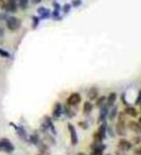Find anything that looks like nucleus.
<instances>
[{
    "mask_svg": "<svg viewBox=\"0 0 141 155\" xmlns=\"http://www.w3.org/2000/svg\"><path fill=\"white\" fill-rule=\"evenodd\" d=\"M0 55H1V56H4V57H9V56H10V54H9V53H8L6 51L1 50V48H0Z\"/></svg>",
    "mask_w": 141,
    "mask_h": 155,
    "instance_id": "a878e982",
    "label": "nucleus"
},
{
    "mask_svg": "<svg viewBox=\"0 0 141 155\" xmlns=\"http://www.w3.org/2000/svg\"><path fill=\"white\" fill-rule=\"evenodd\" d=\"M79 125L83 130H86L87 128H88V124H87L86 122H84V121H80V122H79Z\"/></svg>",
    "mask_w": 141,
    "mask_h": 155,
    "instance_id": "393cba45",
    "label": "nucleus"
},
{
    "mask_svg": "<svg viewBox=\"0 0 141 155\" xmlns=\"http://www.w3.org/2000/svg\"><path fill=\"white\" fill-rule=\"evenodd\" d=\"M3 37H4V30H3L1 27H0V42H1Z\"/></svg>",
    "mask_w": 141,
    "mask_h": 155,
    "instance_id": "7c9ffc66",
    "label": "nucleus"
},
{
    "mask_svg": "<svg viewBox=\"0 0 141 155\" xmlns=\"http://www.w3.org/2000/svg\"><path fill=\"white\" fill-rule=\"evenodd\" d=\"M76 155H86L85 153H82V152H80V153H79V154H76Z\"/></svg>",
    "mask_w": 141,
    "mask_h": 155,
    "instance_id": "58836bf2",
    "label": "nucleus"
},
{
    "mask_svg": "<svg viewBox=\"0 0 141 155\" xmlns=\"http://www.w3.org/2000/svg\"><path fill=\"white\" fill-rule=\"evenodd\" d=\"M96 107H98V108H101L104 103H105V100H106V97L105 96H101L100 98H97L96 99Z\"/></svg>",
    "mask_w": 141,
    "mask_h": 155,
    "instance_id": "a211bd4d",
    "label": "nucleus"
},
{
    "mask_svg": "<svg viewBox=\"0 0 141 155\" xmlns=\"http://www.w3.org/2000/svg\"><path fill=\"white\" fill-rule=\"evenodd\" d=\"M116 99H117V94L115 93V92H111V93L108 95V97L106 98V106L108 107V108H111L114 103H115V101Z\"/></svg>",
    "mask_w": 141,
    "mask_h": 155,
    "instance_id": "9d476101",
    "label": "nucleus"
},
{
    "mask_svg": "<svg viewBox=\"0 0 141 155\" xmlns=\"http://www.w3.org/2000/svg\"><path fill=\"white\" fill-rule=\"evenodd\" d=\"M108 132H109V135L111 136V137H114V134H113V132H112V129H111V127L108 128Z\"/></svg>",
    "mask_w": 141,
    "mask_h": 155,
    "instance_id": "473e14b6",
    "label": "nucleus"
},
{
    "mask_svg": "<svg viewBox=\"0 0 141 155\" xmlns=\"http://www.w3.org/2000/svg\"><path fill=\"white\" fill-rule=\"evenodd\" d=\"M69 9H70V6H69V4H66V7H65V11L68 12L69 11Z\"/></svg>",
    "mask_w": 141,
    "mask_h": 155,
    "instance_id": "c9c22d12",
    "label": "nucleus"
},
{
    "mask_svg": "<svg viewBox=\"0 0 141 155\" xmlns=\"http://www.w3.org/2000/svg\"><path fill=\"white\" fill-rule=\"evenodd\" d=\"M5 9L9 12H16L18 9V0H5Z\"/></svg>",
    "mask_w": 141,
    "mask_h": 155,
    "instance_id": "0eeeda50",
    "label": "nucleus"
},
{
    "mask_svg": "<svg viewBox=\"0 0 141 155\" xmlns=\"http://www.w3.org/2000/svg\"><path fill=\"white\" fill-rule=\"evenodd\" d=\"M135 155H141V150H140V148H137L136 150H135Z\"/></svg>",
    "mask_w": 141,
    "mask_h": 155,
    "instance_id": "72a5a7b5",
    "label": "nucleus"
},
{
    "mask_svg": "<svg viewBox=\"0 0 141 155\" xmlns=\"http://www.w3.org/2000/svg\"><path fill=\"white\" fill-rule=\"evenodd\" d=\"M116 155H126L125 154V151H123V150H121L118 148V150H116V152H115Z\"/></svg>",
    "mask_w": 141,
    "mask_h": 155,
    "instance_id": "c756f323",
    "label": "nucleus"
},
{
    "mask_svg": "<svg viewBox=\"0 0 141 155\" xmlns=\"http://www.w3.org/2000/svg\"><path fill=\"white\" fill-rule=\"evenodd\" d=\"M29 140H30V143H33V144H39L40 143V138H39V136L37 134H33L30 136V138H29Z\"/></svg>",
    "mask_w": 141,
    "mask_h": 155,
    "instance_id": "6ab92c4d",
    "label": "nucleus"
},
{
    "mask_svg": "<svg viewBox=\"0 0 141 155\" xmlns=\"http://www.w3.org/2000/svg\"><path fill=\"white\" fill-rule=\"evenodd\" d=\"M108 114V107L106 105H104L101 108V111H100V116H99V122H103L105 119L106 114Z\"/></svg>",
    "mask_w": 141,
    "mask_h": 155,
    "instance_id": "f8f14e48",
    "label": "nucleus"
},
{
    "mask_svg": "<svg viewBox=\"0 0 141 155\" xmlns=\"http://www.w3.org/2000/svg\"><path fill=\"white\" fill-rule=\"evenodd\" d=\"M0 8L5 9V0H0Z\"/></svg>",
    "mask_w": 141,
    "mask_h": 155,
    "instance_id": "2f4dec72",
    "label": "nucleus"
},
{
    "mask_svg": "<svg viewBox=\"0 0 141 155\" xmlns=\"http://www.w3.org/2000/svg\"><path fill=\"white\" fill-rule=\"evenodd\" d=\"M0 155H9L8 153H5V152H0Z\"/></svg>",
    "mask_w": 141,
    "mask_h": 155,
    "instance_id": "4c0bfd02",
    "label": "nucleus"
},
{
    "mask_svg": "<svg viewBox=\"0 0 141 155\" xmlns=\"http://www.w3.org/2000/svg\"><path fill=\"white\" fill-rule=\"evenodd\" d=\"M105 155H111V154H105Z\"/></svg>",
    "mask_w": 141,
    "mask_h": 155,
    "instance_id": "ea45409f",
    "label": "nucleus"
},
{
    "mask_svg": "<svg viewBox=\"0 0 141 155\" xmlns=\"http://www.w3.org/2000/svg\"><path fill=\"white\" fill-rule=\"evenodd\" d=\"M65 110V113L68 114V116H69V117H72V116H75V113H72V110L70 109V106L69 105H67L66 107H65V108H64Z\"/></svg>",
    "mask_w": 141,
    "mask_h": 155,
    "instance_id": "5701e85b",
    "label": "nucleus"
},
{
    "mask_svg": "<svg viewBox=\"0 0 141 155\" xmlns=\"http://www.w3.org/2000/svg\"><path fill=\"white\" fill-rule=\"evenodd\" d=\"M140 137H134V138H133V143H135V144H138L139 143H140Z\"/></svg>",
    "mask_w": 141,
    "mask_h": 155,
    "instance_id": "c85d7f7f",
    "label": "nucleus"
},
{
    "mask_svg": "<svg viewBox=\"0 0 141 155\" xmlns=\"http://www.w3.org/2000/svg\"><path fill=\"white\" fill-rule=\"evenodd\" d=\"M80 3H81V0H72V6L74 7L79 6Z\"/></svg>",
    "mask_w": 141,
    "mask_h": 155,
    "instance_id": "bb28decb",
    "label": "nucleus"
},
{
    "mask_svg": "<svg viewBox=\"0 0 141 155\" xmlns=\"http://www.w3.org/2000/svg\"><path fill=\"white\" fill-rule=\"evenodd\" d=\"M98 95H99V91H98V88L97 87H91L88 91V98L90 101H94L98 98Z\"/></svg>",
    "mask_w": 141,
    "mask_h": 155,
    "instance_id": "9b49d317",
    "label": "nucleus"
},
{
    "mask_svg": "<svg viewBox=\"0 0 141 155\" xmlns=\"http://www.w3.org/2000/svg\"><path fill=\"white\" fill-rule=\"evenodd\" d=\"M28 1L29 0H18V6L21 7L22 10L26 9L27 5H28Z\"/></svg>",
    "mask_w": 141,
    "mask_h": 155,
    "instance_id": "4be33fe9",
    "label": "nucleus"
},
{
    "mask_svg": "<svg viewBox=\"0 0 141 155\" xmlns=\"http://www.w3.org/2000/svg\"><path fill=\"white\" fill-rule=\"evenodd\" d=\"M106 128H107V127H106V123L104 122L99 127L98 131H97V133H98V135L101 138V140H104L105 137H106Z\"/></svg>",
    "mask_w": 141,
    "mask_h": 155,
    "instance_id": "2eb2a0df",
    "label": "nucleus"
},
{
    "mask_svg": "<svg viewBox=\"0 0 141 155\" xmlns=\"http://www.w3.org/2000/svg\"><path fill=\"white\" fill-rule=\"evenodd\" d=\"M93 104L91 103L89 101H86L84 105H83V114L86 115V114H89L92 110H93Z\"/></svg>",
    "mask_w": 141,
    "mask_h": 155,
    "instance_id": "dca6fc26",
    "label": "nucleus"
},
{
    "mask_svg": "<svg viewBox=\"0 0 141 155\" xmlns=\"http://www.w3.org/2000/svg\"><path fill=\"white\" fill-rule=\"evenodd\" d=\"M116 133L121 137H125L127 135L126 130V114L124 111H121L118 114V122L116 124Z\"/></svg>",
    "mask_w": 141,
    "mask_h": 155,
    "instance_id": "f257e3e1",
    "label": "nucleus"
},
{
    "mask_svg": "<svg viewBox=\"0 0 141 155\" xmlns=\"http://www.w3.org/2000/svg\"><path fill=\"white\" fill-rule=\"evenodd\" d=\"M116 115H117V107H113L112 109L110 110V111H109V114H108V118H109V120H111L112 121L115 117H116Z\"/></svg>",
    "mask_w": 141,
    "mask_h": 155,
    "instance_id": "aec40b11",
    "label": "nucleus"
},
{
    "mask_svg": "<svg viewBox=\"0 0 141 155\" xmlns=\"http://www.w3.org/2000/svg\"><path fill=\"white\" fill-rule=\"evenodd\" d=\"M68 130L70 132V138H71V143L72 145H76L79 143V138H77V133L75 128V126L72 123H68Z\"/></svg>",
    "mask_w": 141,
    "mask_h": 155,
    "instance_id": "20e7f679",
    "label": "nucleus"
},
{
    "mask_svg": "<svg viewBox=\"0 0 141 155\" xmlns=\"http://www.w3.org/2000/svg\"><path fill=\"white\" fill-rule=\"evenodd\" d=\"M139 101H140V93H138V96H137L136 102H135V105H138V104H139Z\"/></svg>",
    "mask_w": 141,
    "mask_h": 155,
    "instance_id": "f704fd0d",
    "label": "nucleus"
},
{
    "mask_svg": "<svg viewBox=\"0 0 141 155\" xmlns=\"http://www.w3.org/2000/svg\"><path fill=\"white\" fill-rule=\"evenodd\" d=\"M38 11H39V13L41 14L42 18H46V17H48V15H50V12H48L47 10L45 9V8H40Z\"/></svg>",
    "mask_w": 141,
    "mask_h": 155,
    "instance_id": "412c9836",
    "label": "nucleus"
},
{
    "mask_svg": "<svg viewBox=\"0 0 141 155\" xmlns=\"http://www.w3.org/2000/svg\"><path fill=\"white\" fill-rule=\"evenodd\" d=\"M41 1H42V0H32V2H33V3H35V4L40 3Z\"/></svg>",
    "mask_w": 141,
    "mask_h": 155,
    "instance_id": "e433bc0d",
    "label": "nucleus"
},
{
    "mask_svg": "<svg viewBox=\"0 0 141 155\" xmlns=\"http://www.w3.org/2000/svg\"><path fill=\"white\" fill-rule=\"evenodd\" d=\"M124 113L126 114H128L130 116H132V117H136V116L138 115V111L137 110L133 108V107H127V108L125 109V111Z\"/></svg>",
    "mask_w": 141,
    "mask_h": 155,
    "instance_id": "4468645a",
    "label": "nucleus"
},
{
    "mask_svg": "<svg viewBox=\"0 0 141 155\" xmlns=\"http://www.w3.org/2000/svg\"><path fill=\"white\" fill-rule=\"evenodd\" d=\"M90 147L92 150H99V151H103L105 149L106 145L104 144L103 143H97V142H93V143H92L90 145Z\"/></svg>",
    "mask_w": 141,
    "mask_h": 155,
    "instance_id": "ddd939ff",
    "label": "nucleus"
},
{
    "mask_svg": "<svg viewBox=\"0 0 141 155\" xmlns=\"http://www.w3.org/2000/svg\"><path fill=\"white\" fill-rule=\"evenodd\" d=\"M128 127L130 131H133V133H136V134H139L141 132V127H140V124L136 121H130L129 124H128Z\"/></svg>",
    "mask_w": 141,
    "mask_h": 155,
    "instance_id": "1a4fd4ad",
    "label": "nucleus"
},
{
    "mask_svg": "<svg viewBox=\"0 0 141 155\" xmlns=\"http://www.w3.org/2000/svg\"><path fill=\"white\" fill-rule=\"evenodd\" d=\"M6 26L9 30L16 31L21 26V21L17 17H10L6 21Z\"/></svg>",
    "mask_w": 141,
    "mask_h": 155,
    "instance_id": "7ed1b4c3",
    "label": "nucleus"
},
{
    "mask_svg": "<svg viewBox=\"0 0 141 155\" xmlns=\"http://www.w3.org/2000/svg\"><path fill=\"white\" fill-rule=\"evenodd\" d=\"M118 148L123 150V151H129V150L133 148V143L127 140L122 139V140H120L118 143Z\"/></svg>",
    "mask_w": 141,
    "mask_h": 155,
    "instance_id": "423d86ee",
    "label": "nucleus"
},
{
    "mask_svg": "<svg viewBox=\"0 0 141 155\" xmlns=\"http://www.w3.org/2000/svg\"><path fill=\"white\" fill-rule=\"evenodd\" d=\"M63 113V108H62V105L60 103H56L54 105V108H53V110H52V116L54 119H57L59 118L61 114Z\"/></svg>",
    "mask_w": 141,
    "mask_h": 155,
    "instance_id": "6e6552de",
    "label": "nucleus"
},
{
    "mask_svg": "<svg viewBox=\"0 0 141 155\" xmlns=\"http://www.w3.org/2000/svg\"><path fill=\"white\" fill-rule=\"evenodd\" d=\"M14 128H16L17 130V134L21 137L22 140H26V132H25V130H24L22 127H21V126H16V125H14L12 124Z\"/></svg>",
    "mask_w": 141,
    "mask_h": 155,
    "instance_id": "f3484780",
    "label": "nucleus"
},
{
    "mask_svg": "<svg viewBox=\"0 0 141 155\" xmlns=\"http://www.w3.org/2000/svg\"><path fill=\"white\" fill-rule=\"evenodd\" d=\"M14 150V145L9 139L7 138L0 139V152H5L10 154Z\"/></svg>",
    "mask_w": 141,
    "mask_h": 155,
    "instance_id": "f03ea898",
    "label": "nucleus"
},
{
    "mask_svg": "<svg viewBox=\"0 0 141 155\" xmlns=\"http://www.w3.org/2000/svg\"><path fill=\"white\" fill-rule=\"evenodd\" d=\"M90 155H103V151H99V150H92Z\"/></svg>",
    "mask_w": 141,
    "mask_h": 155,
    "instance_id": "cd10ccee",
    "label": "nucleus"
},
{
    "mask_svg": "<svg viewBox=\"0 0 141 155\" xmlns=\"http://www.w3.org/2000/svg\"><path fill=\"white\" fill-rule=\"evenodd\" d=\"M81 101V96L79 93H72L69 97H68L67 99V105H69L70 107H72V106H76L77 104H79Z\"/></svg>",
    "mask_w": 141,
    "mask_h": 155,
    "instance_id": "39448f33",
    "label": "nucleus"
},
{
    "mask_svg": "<svg viewBox=\"0 0 141 155\" xmlns=\"http://www.w3.org/2000/svg\"><path fill=\"white\" fill-rule=\"evenodd\" d=\"M37 155H51V154L47 150V148H43V149H40V151H39Z\"/></svg>",
    "mask_w": 141,
    "mask_h": 155,
    "instance_id": "b1692460",
    "label": "nucleus"
}]
</instances>
